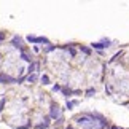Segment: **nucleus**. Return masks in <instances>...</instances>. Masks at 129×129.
<instances>
[{
    "label": "nucleus",
    "instance_id": "obj_1",
    "mask_svg": "<svg viewBox=\"0 0 129 129\" xmlns=\"http://www.w3.org/2000/svg\"><path fill=\"white\" fill-rule=\"evenodd\" d=\"M49 118H53L56 121L61 118V107L57 104H51V107H49Z\"/></svg>",
    "mask_w": 129,
    "mask_h": 129
},
{
    "label": "nucleus",
    "instance_id": "obj_2",
    "mask_svg": "<svg viewBox=\"0 0 129 129\" xmlns=\"http://www.w3.org/2000/svg\"><path fill=\"white\" fill-rule=\"evenodd\" d=\"M0 83H2V85H5V83H7V85H13V83H18V80L7 75V73H0Z\"/></svg>",
    "mask_w": 129,
    "mask_h": 129
},
{
    "label": "nucleus",
    "instance_id": "obj_3",
    "mask_svg": "<svg viewBox=\"0 0 129 129\" xmlns=\"http://www.w3.org/2000/svg\"><path fill=\"white\" fill-rule=\"evenodd\" d=\"M107 46H110V40L108 38H104L102 42H97V43H91V48H94V49H104Z\"/></svg>",
    "mask_w": 129,
    "mask_h": 129
},
{
    "label": "nucleus",
    "instance_id": "obj_4",
    "mask_svg": "<svg viewBox=\"0 0 129 129\" xmlns=\"http://www.w3.org/2000/svg\"><path fill=\"white\" fill-rule=\"evenodd\" d=\"M27 42H29V43H46V45H49V40H48V38H45V37H34V35H29V37H27Z\"/></svg>",
    "mask_w": 129,
    "mask_h": 129
},
{
    "label": "nucleus",
    "instance_id": "obj_5",
    "mask_svg": "<svg viewBox=\"0 0 129 129\" xmlns=\"http://www.w3.org/2000/svg\"><path fill=\"white\" fill-rule=\"evenodd\" d=\"M11 45H13L14 48H18V49H22V40H21V37L14 35L13 40H11Z\"/></svg>",
    "mask_w": 129,
    "mask_h": 129
},
{
    "label": "nucleus",
    "instance_id": "obj_6",
    "mask_svg": "<svg viewBox=\"0 0 129 129\" xmlns=\"http://www.w3.org/2000/svg\"><path fill=\"white\" fill-rule=\"evenodd\" d=\"M35 69H38V62H32V64H29V69H27L29 75H30V73H34V72H35Z\"/></svg>",
    "mask_w": 129,
    "mask_h": 129
},
{
    "label": "nucleus",
    "instance_id": "obj_7",
    "mask_svg": "<svg viewBox=\"0 0 129 129\" xmlns=\"http://www.w3.org/2000/svg\"><path fill=\"white\" fill-rule=\"evenodd\" d=\"M48 126H49V118H45L43 123H40V124L37 126V129H46Z\"/></svg>",
    "mask_w": 129,
    "mask_h": 129
},
{
    "label": "nucleus",
    "instance_id": "obj_8",
    "mask_svg": "<svg viewBox=\"0 0 129 129\" xmlns=\"http://www.w3.org/2000/svg\"><path fill=\"white\" fill-rule=\"evenodd\" d=\"M37 78H38V77L35 75V73H30V75L26 77V81H27V83H34V81H37Z\"/></svg>",
    "mask_w": 129,
    "mask_h": 129
},
{
    "label": "nucleus",
    "instance_id": "obj_9",
    "mask_svg": "<svg viewBox=\"0 0 129 129\" xmlns=\"http://www.w3.org/2000/svg\"><path fill=\"white\" fill-rule=\"evenodd\" d=\"M40 80H42L43 85H49V77H48V75H42V77H40Z\"/></svg>",
    "mask_w": 129,
    "mask_h": 129
},
{
    "label": "nucleus",
    "instance_id": "obj_10",
    "mask_svg": "<svg viewBox=\"0 0 129 129\" xmlns=\"http://www.w3.org/2000/svg\"><path fill=\"white\" fill-rule=\"evenodd\" d=\"M21 59H24V61H27L29 64H32V59H30V57H29V56H27V54H26V53H24V51L21 53Z\"/></svg>",
    "mask_w": 129,
    "mask_h": 129
},
{
    "label": "nucleus",
    "instance_id": "obj_11",
    "mask_svg": "<svg viewBox=\"0 0 129 129\" xmlns=\"http://www.w3.org/2000/svg\"><path fill=\"white\" fill-rule=\"evenodd\" d=\"M80 49H81V53H85V54H91V48H88V46H80Z\"/></svg>",
    "mask_w": 129,
    "mask_h": 129
},
{
    "label": "nucleus",
    "instance_id": "obj_12",
    "mask_svg": "<svg viewBox=\"0 0 129 129\" xmlns=\"http://www.w3.org/2000/svg\"><path fill=\"white\" fill-rule=\"evenodd\" d=\"M94 92H96V89H94V88H89L88 91H86V96H91V94H94Z\"/></svg>",
    "mask_w": 129,
    "mask_h": 129
},
{
    "label": "nucleus",
    "instance_id": "obj_13",
    "mask_svg": "<svg viewBox=\"0 0 129 129\" xmlns=\"http://www.w3.org/2000/svg\"><path fill=\"white\" fill-rule=\"evenodd\" d=\"M5 102H7V101H5V97L2 99V101H0V112H3V107H5Z\"/></svg>",
    "mask_w": 129,
    "mask_h": 129
},
{
    "label": "nucleus",
    "instance_id": "obj_14",
    "mask_svg": "<svg viewBox=\"0 0 129 129\" xmlns=\"http://www.w3.org/2000/svg\"><path fill=\"white\" fill-rule=\"evenodd\" d=\"M69 53H70V56H75V54H77V51L73 48H69Z\"/></svg>",
    "mask_w": 129,
    "mask_h": 129
},
{
    "label": "nucleus",
    "instance_id": "obj_15",
    "mask_svg": "<svg viewBox=\"0 0 129 129\" xmlns=\"http://www.w3.org/2000/svg\"><path fill=\"white\" fill-rule=\"evenodd\" d=\"M53 91H54V92H56V91H61V86H59V85H54V86H53Z\"/></svg>",
    "mask_w": 129,
    "mask_h": 129
},
{
    "label": "nucleus",
    "instance_id": "obj_16",
    "mask_svg": "<svg viewBox=\"0 0 129 129\" xmlns=\"http://www.w3.org/2000/svg\"><path fill=\"white\" fill-rule=\"evenodd\" d=\"M53 49H54V46H53V45H49V46H46V49H45V51L49 53V51H53Z\"/></svg>",
    "mask_w": 129,
    "mask_h": 129
},
{
    "label": "nucleus",
    "instance_id": "obj_17",
    "mask_svg": "<svg viewBox=\"0 0 129 129\" xmlns=\"http://www.w3.org/2000/svg\"><path fill=\"white\" fill-rule=\"evenodd\" d=\"M3 38H5V35H3V34H0V42H2Z\"/></svg>",
    "mask_w": 129,
    "mask_h": 129
},
{
    "label": "nucleus",
    "instance_id": "obj_18",
    "mask_svg": "<svg viewBox=\"0 0 129 129\" xmlns=\"http://www.w3.org/2000/svg\"><path fill=\"white\" fill-rule=\"evenodd\" d=\"M110 129H123V127H118V126H112Z\"/></svg>",
    "mask_w": 129,
    "mask_h": 129
},
{
    "label": "nucleus",
    "instance_id": "obj_19",
    "mask_svg": "<svg viewBox=\"0 0 129 129\" xmlns=\"http://www.w3.org/2000/svg\"><path fill=\"white\" fill-rule=\"evenodd\" d=\"M66 129H73V127H72V126H69V127H66Z\"/></svg>",
    "mask_w": 129,
    "mask_h": 129
}]
</instances>
